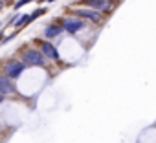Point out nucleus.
<instances>
[{
    "mask_svg": "<svg viewBox=\"0 0 156 143\" xmlns=\"http://www.w3.org/2000/svg\"><path fill=\"white\" fill-rule=\"evenodd\" d=\"M22 62L26 66H44L46 64V57L42 55V51H37V50L30 48V50L22 51Z\"/></svg>",
    "mask_w": 156,
    "mask_h": 143,
    "instance_id": "f257e3e1",
    "label": "nucleus"
},
{
    "mask_svg": "<svg viewBox=\"0 0 156 143\" xmlns=\"http://www.w3.org/2000/svg\"><path fill=\"white\" fill-rule=\"evenodd\" d=\"M24 68H26V64L22 61H9L4 66V75L9 77V79H17V77H20V74L24 72Z\"/></svg>",
    "mask_w": 156,
    "mask_h": 143,
    "instance_id": "f03ea898",
    "label": "nucleus"
},
{
    "mask_svg": "<svg viewBox=\"0 0 156 143\" xmlns=\"http://www.w3.org/2000/svg\"><path fill=\"white\" fill-rule=\"evenodd\" d=\"M62 30L66 31V33H77V31H81L87 24L81 20V19H75V17H64V20H62Z\"/></svg>",
    "mask_w": 156,
    "mask_h": 143,
    "instance_id": "7ed1b4c3",
    "label": "nucleus"
},
{
    "mask_svg": "<svg viewBox=\"0 0 156 143\" xmlns=\"http://www.w3.org/2000/svg\"><path fill=\"white\" fill-rule=\"evenodd\" d=\"M81 4H85L87 8L99 11V13H108L112 9L110 6V0H81Z\"/></svg>",
    "mask_w": 156,
    "mask_h": 143,
    "instance_id": "20e7f679",
    "label": "nucleus"
},
{
    "mask_svg": "<svg viewBox=\"0 0 156 143\" xmlns=\"http://www.w3.org/2000/svg\"><path fill=\"white\" fill-rule=\"evenodd\" d=\"M73 15L75 17H81V19H88V20H92L96 24L101 22V13L90 9V8H77V9H73Z\"/></svg>",
    "mask_w": 156,
    "mask_h": 143,
    "instance_id": "39448f33",
    "label": "nucleus"
},
{
    "mask_svg": "<svg viewBox=\"0 0 156 143\" xmlns=\"http://www.w3.org/2000/svg\"><path fill=\"white\" fill-rule=\"evenodd\" d=\"M41 51L46 59H51V61H61V55L57 51V48L50 42H41Z\"/></svg>",
    "mask_w": 156,
    "mask_h": 143,
    "instance_id": "423d86ee",
    "label": "nucleus"
},
{
    "mask_svg": "<svg viewBox=\"0 0 156 143\" xmlns=\"http://www.w3.org/2000/svg\"><path fill=\"white\" fill-rule=\"evenodd\" d=\"M61 33H62V26L61 24H50V26L44 28V37H48V39H55Z\"/></svg>",
    "mask_w": 156,
    "mask_h": 143,
    "instance_id": "0eeeda50",
    "label": "nucleus"
},
{
    "mask_svg": "<svg viewBox=\"0 0 156 143\" xmlns=\"http://www.w3.org/2000/svg\"><path fill=\"white\" fill-rule=\"evenodd\" d=\"M11 79L9 77H6V75H2V77H0V92H2V97L4 96H8V94H11V83H9Z\"/></svg>",
    "mask_w": 156,
    "mask_h": 143,
    "instance_id": "6e6552de",
    "label": "nucleus"
},
{
    "mask_svg": "<svg viewBox=\"0 0 156 143\" xmlns=\"http://www.w3.org/2000/svg\"><path fill=\"white\" fill-rule=\"evenodd\" d=\"M28 22H31V15H19L17 20H13L11 24H15L17 28H20V26H24V24H28Z\"/></svg>",
    "mask_w": 156,
    "mask_h": 143,
    "instance_id": "1a4fd4ad",
    "label": "nucleus"
},
{
    "mask_svg": "<svg viewBox=\"0 0 156 143\" xmlns=\"http://www.w3.org/2000/svg\"><path fill=\"white\" fill-rule=\"evenodd\" d=\"M44 13H46V8H37V9H35V11L31 13V22H33V20L37 19V17H41V15H44Z\"/></svg>",
    "mask_w": 156,
    "mask_h": 143,
    "instance_id": "9d476101",
    "label": "nucleus"
},
{
    "mask_svg": "<svg viewBox=\"0 0 156 143\" xmlns=\"http://www.w3.org/2000/svg\"><path fill=\"white\" fill-rule=\"evenodd\" d=\"M28 2H33V0H17V2L13 4V8H15V9H20V8H22V6H26Z\"/></svg>",
    "mask_w": 156,
    "mask_h": 143,
    "instance_id": "9b49d317",
    "label": "nucleus"
},
{
    "mask_svg": "<svg viewBox=\"0 0 156 143\" xmlns=\"http://www.w3.org/2000/svg\"><path fill=\"white\" fill-rule=\"evenodd\" d=\"M48 2H55V0H48Z\"/></svg>",
    "mask_w": 156,
    "mask_h": 143,
    "instance_id": "f8f14e48",
    "label": "nucleus"
},
{
    "mask_svg": "<svg viewBox=\"0 0 156 143\" xmlns=\"http://www.w3.org/2000/svg\"><path fill=\"white\" fill-rule=\"evenodd\" d=\"M4 2H9V0H4Z\"/></svg>",
    "mask_w": 156,
    "mask_h": 143,
    "instance_id": "ddd939ff",
    "label": "nucleus"
},
{
    "mask_svg": "<svg viewBox=\"0 0 156 143\" xmlns=\"http://www.w3.org/2000/svg\"><path fill=\"white\" fill-rule=\"evenodd\" d=\"M41 2H44V0H41Z\"/></svg>",
    "mask_w": 156,
    "mask_h": 143,
    "instance_id": "4468645a",
    "label": "nucleus"
}]
</instances>
